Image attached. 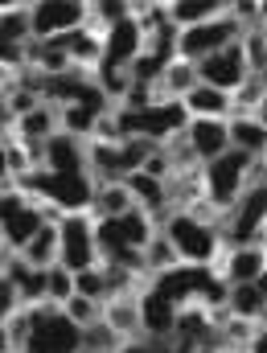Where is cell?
Returning a JSON list of instances; mask_svg holds the SVG:
<instances>
[{"mask_svg":"<svg viewBox=\"0 0 267 353\" xmlns=\"http://www.w3.org/2000/svg\"><path fill=\"white\" fill-rule=\"evenodd\" d=\"M165 12H169V21L177 29H193V25H206L214 17L230 12V4H218V0H173V4H165Z\"/></svg>","mask_w":267,"mask_h":353,"instance_id":"cell-20","label":"cell"},{"mask_svg":"<svg viewBox=\"0 0 267 353\" xmlns=\"http://www.w3.org/2000/svg\"><path fill=\"white\" fill-rule=\"evenodd\" d=\"M243 37H247V25H243V21L235 17V8H230V12H222V17L206 21V25L181 29L177 33V58L197 66V62H206V58H214V54L239 46Z\"/></svg>","mask_w":267,"mask_h":353,"instance_id":"cell-6","label":"cell"},{"mask_svg":"<svg viewBox=\"0 0 267 353\" xmlns=\"http://www.w3.org/2000/svg\"><path fill=\"white\" fill-rule=\"evenodd\" d=\"M144 50H148V29H144L140 8H136V17H128V21L103 29V62H99V66H123V70H132V62H136Z\"/></svg>","mask_w":267,"mask_h":353,"instance_id":"cell-10","label":"cell"},{"mask_svg":"<svg viewBox=\"0 0 267 353\" xmlns=\"http://www.w3.org/2000/svg\"><path fill=\"white\" fill-rule=\"evenodd\" d=\"M259 119L267 123V74H264V103H259Z\"/></svg>","mask_w":267,"mask_h":353,"instance_id":"cell-30","label":"cell"},{"mask_svg":"<svg viewBox=\"0 0 267 353\" xmlns=\"http://www.w3.org/2000/svg\"><path fill=\"white\" fill-rule=\"evenodd\" d=\"M177 316H181V304H173L169 296H161L152 283L140 292V333H144V337H152V341H173Z\"/></svg>","mask_w":267,"mask_h":353,"instance_id":"cell-13","label":"cell"},{"mask_svg":"<svg viewBox=\"0 0 267 353\" xmlns=\"http://www.w3.org/2000/svg\"><path fill=\"white\" fill-rule=\"evenodd\" d=\"M267 226V173L239 197V205L222 218V239H226V251L230 247H251L259 243Z\"/></svg>","mask_w":267,"mask_h":353,"instance_id":"cell-7","label":"cell"},{"mask_svg":"<svg viewBox=\"0 0 267 353\" xmlns=\"http://www.w3.org/2000/svg\"><path fill=\"white\" fill-rule=\"evenodd\" d=\"M218 275L226 279V283H259L267 275V255L259 243H251V247H230L226 255H222V263H218Z\"/></svg>","mask_w":267,"mask_h":353,"instance_id":"cell-14","label":"cell"},{"mask_svg":"<svg viewBox=\"0 0 267 353\" xmlns=\"http://www.w3.org/2000/svg\"><path fill=\"white\" fill-rule=\"evenodd\" d=\"M0 41H12V46L33 41V4H8L0 12Z\"/></svg>","mask_w":267,"mask_h":353,"instance_id":"cell-23","label":"cell"},{"mask_svg":"<svg viewBox=\"0 0 267 353\" xmlns=\"http://www.w3.org/2000/svg\"><path fill=\"white\" fill-rule=\"evenodd\" d=\"M197 83H201V79H197V66L177 58V62H169V70H165V79L157 83V90H161V99H185Z\"/></svg>","mask_w":267,"mask_h":353,"instance_id":"cell-25","label":"cell"},{"mask_svg":"<svg viewBox=\"0 0 267 353\" xmlns=\"http://www.w3.org/2000/svg\"><path fill=\"white\" fill-rule=\"evenodd\" d=\"M58 234H62V259L58 263L75 275L103 267L99 255V234H95V214H62L58 218Z\"/></svg>","mask_w":267,"mask_h":353,"instance_id":"cell-8","label":"cell"},{"mask_svg":"<svg viewBox=\"0 0 267 353\" xmlns=\"http://www.w3.org/2000/svg\"><path fill=\"white\" fill-rule=\"evenodd\" d=\"M165 239L177 247L181 263L189 267H214L222 263L226 255V239H222V222L206 218V214H193V210H173L165 222H161Z\"/></svg>","mask_w":267,"mask_h":353,"instance_id":"cell-2","label":"cell"},{"mask_svg":"<svg viewBox=\"0 0 267 353\" xmlns=\"http://www.w3.org/2000/svg\"><path fill=\"white\" fill-rule=\"evenodd\" d=\"M181 103H185L189 119H230L235 115V94L214 90V87H206V83H197Z\"/></svg>","mask_w":267,"mask_h":353,"instance_id":"cell-16","label":"cell"},{"mask_svg":"<svg viewBox=\"0 0 267 353\" xmlns=\"http://www.w3.org/2000/svg\"><path fill=\"white\" fill-rule=\"evenodd\" d=\"M103 321H107L123 341L144 337V333H140V296H115V300H107V304H103Z\"/></svg>","mask_w":267,"mask_h":353,"instance_id":"cell-19","label":"cell"},{"mask_svg":"<svg viewBox=\"0 0 267 353\" xmlns=\"http://www.w3.org/2000/svg\"><path fill=\"white\" fill-rule=\"evenodd\" d=\"M62 308H66V312H70L83 329H87V325H95V321H103V304H99V300H87V296H79V292H75Z\"/></svg>","mask_w":267,"mask_h":353,"instance_id":"cell-29","label":"cell"},{"mask_svg":"<svg viewBox=\"0 0 267 353\" xmlns=\"http://www.w3.org/2000/svg\"><path fill=\"white\" fill-rule=\"evenodd\" d=\"M226 316L230 321H247V325H267V292L259 283H230Z\"/></svg>","mask_w":267,"mask_h":353,"instance_id":"cell-17","label":"cell"},{"mask_svg":"<svg viewBox=\"0 0 267 353\" xmlns=\"http://www.w3.org/2000/svg\"><path fill=\"white\" fill-rule=\"evenodd\" d=\"M230 148L267 161V123L259 115H230Z\"/></svg>","mask_w":267,"mask_h":353,"instance_id":"cell-18","label":"cell"},{"mask_svg":"<svg viewBox=\"0 0 267 353\" xmlns=\"http://www.w3.org/2000/svg\"><path fill=\"white\" fill-rule=\"evenodd\" d=\"M21 259L33 267H41V271H50V267H58V259H62V234H58V218L54 222H46V230L21 251Z\"/></svg>","mask_w":267,"mask_h":353,"instance_id":"cell-22","label":"cell"},{"mask_svg":"<svg viewBox=\"0 0 267 353\" xmlns=\"http://www.w3.org/2000/svg\"><path fill=\"white\" fill-rule=\"evenodd\" d=\"M259 247H264V255H267V226H264V234H259Z\"/></svg>","mask_w":267,"mask_h":353,"instance_id":"cell-31","label":"cell"},{"mask_svg":"<svg viewBox=\"0 0 267 353\" xmlns=\"http://www.w3.org/2000/svg\"><path fill=\"white\" fill-rule=\"evenodd\" d=\"M33 201L50 205L58 218L62 214H90L95 210V193L99 181L90 173H50V169H33L25 181H17Z\"/></svg>","mask_w":267,"mask_h":353,"instance_id":"cell-3","label":"cell"},{"mask_svg":"<svg viewBox=\"0 0 267 353\" xmlns=\"http://www.w3.org/2000/svg\"><path fill=\"white\" fill-rule=\"evenodd\" d=\"M197 79L214 90L239 94V90L247 87V79H251V62H247L243 41L230 46V50H222V54H214V58H206V62H197Z\"/></svg>","mask_w":267,"mask_h":353,"instance_id":"cell-11","label":"cell"},{"mask_svg":"<svg viewBox=\"0 0 267 353\" xmlns=\"http://www.w3.org/2000/svg\"><path fill=\"white\" fill-rule=\"evenodd\" d=\"M90 25V4L75 0H41L33 4V41H58Z\"/></svg>","mask_w":267,"mask_h":353,"instance_id":"cell-9","label":"cell"},{"mask_svg":"<svg viewBox=\"0 0 267 353\" xmlns=\"http://www.w3.org/2000/svg\"><path fill=\"white\" fill-rule=\"evenodd\" d=\"M264 41H267V25H264Z\"/></svg>","mask_w":267,"mask_h":353,"instance_id":"cell-33","label":"cell"},{"mask_svg":"<svg viewBox=\"0 0 267 353\" xmlns=\"http://www.w3.org/2000/svg\"><path fill=\"white\" fill-rule=\"evenodd\" d=\"M99 111L95 107H87V103H70V107H62L58 111V123H62V132L66 136H79V140H95V132H99Z\"/></svg>","mask_w":267,"mask_h":353,"instance_id":"cell-24","label":"cell"},{"mask_svg":"<svg viewBox=\"0 0 267 353\" xmlns=\"http://www.w3.org/2000/svg\"><path fill=\"white\" fill-rule=\"evenodd\" d=\"M21 353H87L83 325L62 304H37L29 308Z\"/></svg>","mask_w":267,"mask_h":353,"instance_id":"cell-4","label":"cell"},{"mask_svg":"<svg viewBox=\"0 0 267 353\" xmlns=\"http://www.w3.org/2000/svg\"><path fill=\"white\" fill-rule=\"evenodd\" d=\"M54 218L58 214L50 205L33 201L17 181L4 176V201H0V243H4V251H17L21 255L46 230V222H54Z\"/></svg>","mask_w":267,"mask_h":353,"instance_id":"cell-5","label":"cell"},{"mask_svg":"<svg viewBox=\"0 0 267 353\" xmlns=\"http://www.w3.org/2000/svg\"><path fill=\"white\" fill-rule=\"evenodd\" d=\"M259 288H264V292H267V275H264V279H259Z\"/></svg>","mask_w":267,"mask_h":353,"instance_id":"cell-32","label":"cell"},{"mask_svg":"<svg viewBox=\"0 0 267 353\" xmlns=\"http://www.w3.org/2000/svg\"><path fill=\"white\" fill-rule=\"evenodd\" d=\"M144 259H148V275L157 279V275H165V271H173V267H181V255H177V247L165 239V230L148 243V251H144Z\"/></svg>","mask_w":267,"mask_h":353,"instance_id":"cell-26","label":"cell"},{"mask_svg":"<svg viewBox=\"0 0 267 353\" xmlns=\"http://www.w3.org/2000/svg\"><path fill=\"white\" fill-rule=\"evenodd\" d=\"M79 292V283H75V271H66V267H50V304H66L70 296Z\"/></svg>","mask_w":267,"mask_h":353,"instance_id":"cell-28","label":"cell"},{"mask_svg":"<svg viewBox=\"0 0 267 353\" xmlns=\"http://www.w3.org/2000/svg\"><path fill=\"white\" fill-rule=\"evenodd\" d=\"M8 353H21V350H8Z\"/></svg>","mask_w":267,"mask_h":353,"instance_id":"cell-34","label":"cell"},{"mask_svg":"<svg viewBox=\"0 0 267 353\" xmlns=\"http://www.w3.org/2000/svg\"><path fill=\"white\" fill-rule=\"evenodd\" d=\"M136 210V197H132V189L123 185V181H103L99 185V193H95V218H123V214H132Z\"/></svg>","mask_w":267,"mask_h":353,"instance_id":"cell-21","label":"cell"},{"mask_svg":"<svg viewBox=\"0 0 267 353\" xmlns=\"http://www.w3.org/2000/svg\"><path fill=\"white\" fill-rule=\"evenodd\" d=\"M267 173V161L259 157H251V152H239V148H230L226 157H218V161H210L197 181H201V214L206 218H214V222H222L235 205H239V197Z\"/></svg>","mask_w":267,"mask_h":353,"instance_id":"cell-1","label":"cell"},{"mask_svg":"<svg viewBox=\"0 0 267 353\" xmlns=\"http://www.w3.org/2000/svg\"><path fill=\"white\" fill-rule=\"evenodd\" d=\"M41 169H50V173H90L87 140L58 132V136L46 144V161H41Z\"/></svg>","mask_w":267,"mask_h":353,"instance_id":"cell-15","label":"cell"},{"mask_svg":"<svg viewBox=\"0 0 267 353\" xmlns=\"http://www.w3.org/2000/svg\"><path fill=\"white\" fill-rule=\"evenodd\" d=\"M185 144H189L193 161L206 169L210 161H218V157L230 152V119H189Z\"/></svg>","mask_w":267,"mask_h":353,"instance_id":"cell-12","label":"cell"},{"mask_svg":"<svg viewBox=\"0 0 267 353\" xmlns=\"http://www.w3.org/2000/svg\"><path fill=\"white\" fill-rule=\"evenodd\" d=\"M75 283H79V296H87V300H99V304H107V300H111V279H107V271H103V267L75 275Z\"/></svg>","mask_w":267,"mask_h":353,"instance_id":"cell-27","label":"cell"}]
</instances>
